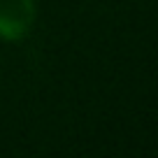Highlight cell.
Instances as JSON below:
<instances>
[{
	"instance_id": "6da1fadb",
	"label": "cell",
	"mask_w": 158,
	"mask_h": 158,
	"mask_svg": "<svg viewBox=\"0 0 158 158\" xmlns=\"http://www.w3.org/2000/svg\"><path fill=\"white\" fill-rule=\"evenodd\" d=\"M35 21V0H0V40H21Z\"/></svg>"
}]
</instances>
